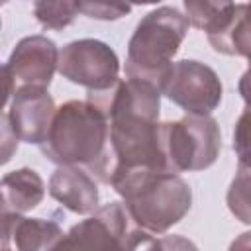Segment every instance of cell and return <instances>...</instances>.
<instances>
[{"mask_svg":"<svg viewBox=\"0 0 251 251\" xmlns=\"http://www.w3.org/2000/svg\"><path fill=\"white\" fill-rule=\"evenodd\" d=\"M249 245H251V231L241 233V235H239V239L231 243V249H235V247H249Z\"/></svg>","mask_w":251,"mask_h":251,"instance_id":"cell-22","label":"cell"},{"mask_svg":"<svg viewBox=\"0 0 251 251\" xmlns=\"http://www.w3.org/2000/svg\"><path fill=\"white\" fill-rule=\"evenodd\" d=\"M39 149L51 163L82 167L98 182L110 184L114 169L110 122L104 108L92 100H69L59 106Z\"/></svg>","mask_w":251,"mask_h":251,"instance_id":"cell-2","label":"cell"},{"mask_svg":"<svg viewBox=\"0 0 251 251\" xmlns=\"http://www.w3.org/2000/svg\"><path fill=\"white\" fill-rule=\"evenodd\" d=\"M188 27L190 24L186 16L173 6H161L145 14L127 43L126 75L159 86L165 73L175 63L173 59L178 53Z\"/></svg>","mask_w":251,"mask_h":251,"instance_id":"cell-4","label":"cell"},{"mask_svg":"<svg viewBox=\"0 0 251 251\" xmlns=\"http://www.w3.org/2000/svg\"><path fill=\"white\" fill-rule=\"evenodd\" d=\"M159 88L173 104L194 116H210L224 96L218 73L196 59L175 61L165 73Z\"/></svg>","mask_w":251,"mask_h":251,"instance_id":"cell-7","label":"cell"},{"mask_svg":"<svg viewBox=\"0 0 251 251\" xmlns=\"http://www.w3.org/2000/svg\"><path fill=\"white\" fill-rule=\"evenodd\" d=\"M214 51L229 57L251 59V2L235 4L229 20L214 33H208Z\"/></svg>","mask_w":251,"mask_h":251,"instance_id":"cell-14","label":"cell"},{"mask_svg":"<svg viewBox=\"0 0 251 251\" xmlns=\"http://www.w3.org/2000/svg\"><path fill=\"white\" fill-rule=\"evenodd\" d=\"M18 135L14 133V129H12V124H10V120H8V116H6V112L2 114V163H8L10 161V157H12V153L16 151V147H18Z\"/></svg>","mask_w":251,"mask_h":251,"instance_id":"cell-20","label":"cell"},{"mask_svg":"<svg viewBox=\"0 0 251 251\" xmlns=\"http://www.w3.org/2000/svg\"><path fill=\"white\" fill-rule=\"evenodd\" d=\"M2 2H4V4H6V2H10V0H2Z\"/></svg>","mask_w":251,"mask_h":251,"instance_id":"cell-23","label":"cell"},{"mask_svg":"<svg viewBox=\"0 0 251 251\" xmlns=\"http://www.w3.org/2000/svg\"><path fill=\"white\" fill-rule=\"evenodd\" d=\"M63 78L84 86L88 92H108L120 82V59L116 51L100 39H76L59 51Z\"/></svg>","mask_w":251,"mask_h":251,"instance_id":"cell-8","label":"cell"},{"mask_svg":"<svg viewBox=\"0 0 251 251\" xmlns=\"http://www.w3.org/2000/svg\"><path fill=\"white\" fill-rule=\"evenodd\" d=\"M55 114V100L43 86H20L6 106V116L18 139L33 145L47 139Z\"/></svg>","mask_w":251,"mask_h":251,"instance_id":"cell-10","label":"cell"},{"mask_svg":"<svg viewBox=\"0 0 251 251\" xmlns=\"http://www.w3.org/2000/svg\"><path fill=\"white\" fill-rule=\"evenodd\" d=\"M161 151L167 171H204L220 157V126L212 116L194 114H186L176 122H165L161 124Z\"/></svg>","mask_w":251,"mask_h":251,"instance_id":"cell-5","label":"cell"},{"mask_svg":"<svg viewBox=\"0 0 251 251\" xmlns=\"http://www.w3.org/2000/svg\"><path fill=\"white\" fill-rule=\"evenodd\" d=\"M188 24L200 31H218L231 16L235 0H182Z\"/></svg>","mask_w":251,"mask_h":251,"instance_id":"cell-15","label":"cell"},{"mask_svg":"<svg viewBox=\"0 0 251 251\" xmlns=\"http://www.w3.org/2000/svg\"><path fill=\"white\" fill-rule=\"evenodd\" d=\"M155 233L139 227L124 202H108L75 224L57 249H153Z\"/></svg>","mask_w":251,"mask_h":251,"instance_id":"cell-6","label":"cell"},{"mask_svg":"<svg viewBox=\"0 0 251 251\" xmlns=\"http://www.w3.org/2000/svg\"><path fill=\"white\" fill-rule=\"evenodd\" d=\"M88 100L108 114L114 165L167 171L161 151V88L157 84L127 76L108 92H88Z\"/></svg>","mask_w":251,"mask_h":251,"instance_id":"cell-1","label":"cell"},{"mask_svg":"<svg viewBox=\"0 0 251 251\" xmlns=\"http://www.w3.org/2000/svg\"><path fill=\"white\" fill-rule=\"evenodd\" d=\"M247 61H249V67L241 75L237 88H239V94H241V98L245 102V108H251V59H247Z\"/></svg>","mask_w":251,"mask_h":251,"instance_id":"cell-21","label":"cell"},{"mask_svg":"<svg viewBox=\"0 0 251 251\" xmlns=\"http://www.w3.org/2000/svg\"><path fill=\"white\" fill-rule=\"evenodd\" d=\"M233 151L237 165L251 167V108H245L233 126Z\"/></svg>","mask_w":251,"mask_h":251,"instance_id":"cell-19","label":"cell"},{"mask_svg":"<svg viewBox=\"0 0 251 251\" xmlns=\"http://www.w3.org/2000/svg\"><path fill=\"white\" fill-rule=\"evenodd\" d=\"M59 67V49L45 35H27L16 43L2 67L4 76V108L10 104L20 86L47 88Z\"/></svg>","mask_w":251,"mask_h":251,"instance_id":"cell-9","label":"cell"},{"mask_svg":"<svg viewBox=\"0 0 251 251\" xmlns=\"http://www.w3.org/2000/svg\"><path fill=\"white\" fill-rule=\"evenodd\" d=\"M110 186L122 196L131 220L155 235L176 226L192 206L188 182L173 171L114 165Z\"/></svg>","mask_w":251,"mask_h":251,"instance_id":"cell-3","label":"cell"},{"mask_svg":"<svg viewBox=\"0 0 251 251\" xmlns=\"http://www.w3.org/2000/svg\"><path fill=\"white\" fill-rule=\"evenodd\" d=\"M49 194L67 210L86 216L98 208V180L82 167L59 165L49 178Z\"/></svg>","mask_w":251,"mask_h":251,"instance_id":"cell-11","label":"cell"},{"mask_svg":"<svg viewBox=\"0 0 251 251\" xmlns=\"http://www.w3.org/2000/svg\"><path fill=\"white\" fill-rule=\"evenodd\" d=\"M2 212H18L25 214L37 208L45 196L43 178L37 171L29 167H22L10 171L2 176Z\"/></svg>","mask_w":251,"mask_h":251,"instance_id":"cell-13","label":"cell"},{"mask_svg":"<svg viewBox=\"0 0 251 251\" xmlns=\"http://www.w3.org/2000/svg\"><path fill=\"white\" fill-rule=\"evenodd\" d=\"M65 239V231L55 220L24 218L18 212H2V247L8 249L10 241L20 251H45L57 249Z\"/></svg>","mask_w":251,"mask_h":251,"instance_id":"cell-12","label":"cell"},{"mask_svg":"<svg viewBox=\"0 0 251 251\" xmlns=\"http://www.w3.org/2000/svg\"><path fill=\"white\" fill-rule=\"evenodd\" d=\"M82 16L102 22H116L131 12L133 6L157 4L161 0H75Z\"/></svg>","mask_w":251,"mask_h":251,"instance_id":"cell-18","label":"cell"},{"mask_svg":"<svg viewBox=\"0 0 251 251\" xmlns=\"http://www.w3.org/2000/svg\"><path fill=\"white\" fill-rule=\"evenodd\" d=\"M226 204L235 220L251 226V167L237 165L235 176L226 194Z\"/></svg>","mask_w":251,"mask_h":251,"instance_id":"cell-17","label":"cell"},{"mask_svg":"<svg viewBox=\"0 0 251 251\" xmlns=\"http://www.w3.org/2000/svg\"><path fill=\"white\" fill-rule=\"evenodd\" d=\"M78 8L75 0H35L33 16L43 29L61 31L69 27L76 18Z\"/></svg>","mask_w":251,"mask_h":251,"instance_id":"cell-16","label":"cell"}]
</instances>
